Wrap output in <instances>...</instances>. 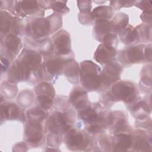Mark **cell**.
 I'll return each instance as SVG.
<instances>
[{
  "label": "cell",
  "mask_w": 152,
  "mask_h": 152,
  "mask_svg": "<svg viewBox=\"0 0 152 152\" xmlns=\"http://www.w3.org/2000/svg\"><path fill=\"white\" fill-rule=\"evenodd\" d=\"M81 81L87 89L95 90L102 84L100 69L92 61H86L81 64Z\"/></svg>",
  "instance_id": "cell-1"
},
{
  "label": "cell",
  "mask_w": 152,
  "mask_h": 152,
  "mask_svg": "<svg viewBox=\"0 0 152 152\" xmlns=\"http://www.w3.org/2000/svg\"><path fill=\"white\" fill-rule=\"evenodd\" d=\"M111 90L116 99L125 103H131L136 98L135 87L130 82L119 81L112 86Z\"/></svg>",
  "instance_id": "cell-2"
},
{
  "label": "cell",
  "mask_w": 152,
  "mask_h": 152,
  "mask_svg": "<svg viewBox=\"0 0 152 152\" xmlns=\"http://www.w3.org/2000/svg\"><path fill=\"white\" fill-rule=\"evenodd\" d=\"M52 20L48 18H39L30 23L26 28V33L33 39L45 37L52 31Z\"/></svg>",
  "instance_id": "cell-3"
},
{
  "label": "cell",
  "mask_w": 152,
  "mask_h": 152,
  "mask_svg": "<svg viewBox=\"0 0 152 152\" xmlns=\"http://www.w3.org/2000/svg\"><path fill=\"white\" fill-rule=\"evenodd\" d=\"M46 126L51 133L56 135H61L66 132L70 128L65 115L58 112H54L49 118Z\"/></svg>",
  "instance_id": "cell-4"
},
{
  "label": "cell",
  "mask_w": 152,
  "mask_h": 152,
  "mask_svg": "<svg viewBox=\"0 0 152 152\" xmlns=\"http://www.w3.org/2000/svg\"><path fill=\"white\" fill-rule=\"evenodd\" d=\"M56 54L64 55L71 52V40L69 34L64 30H61L53 36Z\"/></svg>",
  "instance_id": "cell-5"
},
{
  "label": "cell",
  "mask_w": 152,
  "mask_h": 152,
  "mask_svg": "<svg viewBox=\"0 0 152 152\" xmlns=\"http://www.w3.org/2000/svg\"><path fill=\"white\" fill-rule=\"evenodd\" d=\"M122 68L121 66L114 62L106 64L104 70L100 74L102 84L109 86L112 83L119 79Z\"/></svg>",
  "instance_id": "cell-6"
},
{
  "label": "cell",
  "mask_w": 152,
  "mask_h": 152,
  "mask_svg": "<svg viewBox=\"0 0 152 152\" xmlns=\"http://www.w3.org/2000/svg\"><path fill=\"white\" fill-rule=\"evenodd\" d=\"M116 55L115 48L103 43L100 45L96 49L94 58L100 64H107L113 62Z\"/></svg>",
  "instance_id": "cell-7"
},
{
  "label": "cell",
  "mask_w": 152,
  "mask_h": 152,
  "mask_svg": "<svg viewBox=\"0 0 152 152\" xmlns=\"http://www.w3.org/2000/svg\"><path fill=\"white\" fill-rule=\"evenodd\" d=\"M24 137L30 144L39 143L43 138V129L40 122L30 121L26 126Z\"/></svg>",
  "instance_id": "cell-8"
},
{
  "label": "cell",
  "mask_w": 152,
  "mask_h": 152,
  "mask_svg": "<svg viewBox=\"0 0 152 152\" xmlns=\"http://www.w3.org/2000/svg\"><path fill=\"white\" fill-rule=\"evenodd\" d=\"M144 46L140 45L128 48L124 50L122 55L125 62L128 64L139 63L143 61L144 58Z\"/></svg>",
  "instance_id": "cell-9"
},
{
  "label": "cell",
  "mask_w": 152,
  "mask_h": 152,
  "mask_svg": "<svg viewBox=\"0 0 152 152\" xmlns=\"http://www.w3.org/2000/svg\"><path fill=\"white\" fill-rule=\"evenodd\" d=\"M30 71L36 69L42 61L41 56L36 52L31 50H24L20 55V60Z\"/></svg>",
  "instance_id": "cell-10"
},
{
  "label": "cell",
  "mask_w": 152,
  "mask_h": 152,
  "mask_svg": "<svg viewBox=\"0 0 152 152\" xmlns=\"http://www.w3.org/2000/svg\"><path fill=\"white\" fill-rule=\"evenodd\" d=\"M86 142L84 135L81 132L74 129L67 131L65 135V142L69 148L77 149L84 147Z\"/></svg>",
  "instance_id": "cell-11"
},
{
  "label": "cell",
  "mask_w": 152,
  "mask_h": 152,
  "mask_svg": "<svg viewBox=\"0 0 152 152\" xmlns=\"http://www.w3.org/2000/svg\"><path fill=\"white\" fill-rule=\"evenodd\" d=\"M30 71L20 61H16L9 72V78L14 81H21L27 80Z\"/></svg>",
  "instance_id": "cell-12"
},
{
  "label": "cell",
  "mask_w": 152,
  "mask_h": 152,
  "mask_svg": "<svg viewBox=\"0 0 152 152\" xmlns=\"http://www.w3.org/2000/svg\"><path fill=\"white\" fill-rule=\"evenodd\" d=\"M70 101L75 108L80 110L89 106L87 92L80 88H76L72 91Z\"/></svg>",
  "instance_id": "cell-13"
},
{
  "label": "cell",
  "mask_w": 152,
  "mask_h": 152,
  "mask_svg": "<svg viewBox=\"0 0 152 152\" xmlns=\"http://www.w3.org/2000/svg\"><path fill=\"white\" fill-rule=\"evenodd\" d=\"M132 136L129 134L118 133L113 139V150L123 151L129 149L132 144Z\"/></svg>",
  "instance_id": "cell-14"
},
{
  "label": "cell",
  "mask_w": 152,
  "mask_h": 152,
  "mask_svg": "<svg viewBox=\"0 0 152 152\" xmlns=\"http://www.w3.org/2000/svg\"><path fill=\"white\" fill-rule=\"evenodd\" d=\"M16 11L23 16L34 14L39 10V2L35 1H17Z\"/></svg>",
  "instance_id": "cell-15"
},
{
  "label": "cell",
  "mask_w": 152,
  "mask_h": 152,
  "mask_svg": "<svg viewBox=\"0 0 152 152\" xmlns=\"http://www.w3.org/2000/svg\"><path fill=\"white\" fill-rule=\"evenodd\" d=\"M81 119L89 125L94 124L99 122L103 121V118L99 115L96 110L90 106L81 110L80 113Z\"/></svg>",
  "instance_id": "cell-16"
},
{
  "label": "cell",
  "mask_w": 152,
  "mask_h": 152,
  "mask_svg": "<svg viewBox=\"0 0 152 152\" xmlns=\"http://www.w3.org/2000/svg\"><path fill=\"white\" fill-rule=\"evenodd\" d=\"M119 37L123 43L129 45L138 40L140 39L139 31L137 29L134 28L131 26H129L121 31Z\"/></svg>",
  "instance_id": "cell-17"
},
{
  "label": "cell",
  "mask_w": 152,
  "mask_h": 152,
  "mask_svg": "<svg viewBox=\"0 0 152 152\" xmlns=\"http://www.w3.org/2000/svg\"><path fill=\"white\" fill-rule=\"evenodd\" d=\"M96 37L100 41H102L103 37L107 34L110 33L112 26L110 21L106 20H97L94 27Z\"/></svg>",
  "instance_id": "cell-18"
},
{
  "label": "cell",
  "mask_w": 152,
  "mask_h": 152,
  "mask_svg": "<svg viewBox=\"0 0 152 152\" xmlns=\"http://www.w3.org/2000/svg\"><path fill=\"white\" fill-rule=\"evenodd\" d=\"M20 115V109L15 104L11 103L1 106V118L2 119H14L17 118Z\"/></svg>",
  "instance_id": "cell-19"
},
{
  "label": "cell",
  "mask_w": 152,
  "mask_h": 152,
  "mask_svg": "<svg viewBox=\"0 0 152 152\" xmlns=\"http://www.w3.org/2000/svg\"><path fill=\"white\" fill-rule=\"evenodd\" d=\"M129 21L128 16L124 13H119L115 16L110 21L112 30L116 32H120L127 26Z\"/></svg>",
  "instance_id": "cell-20"
},
{
  "label": "cell",
  "mask_w": 152,
  "mask_h": 152,
  "mask_svg": "<svg viewBox=\"0 0 152 152\" xmlns=\"http://www.w3.org/2000/svg\"><path fill=\"white\" fill-rule=\"evenodd\" d=\"M44 65L49 74L52 76H57L62 71L64 62L60 59H53L46 61Z\"/></svg>",
  "instance_id": "cell-21"
},
{
  "label": "cell",
  "mask_w": 152,
  "mask_h": 152,
  "mask_svg": "<svg viewBox=\"0 0 152 152\" xmlns=\"http://www.w3.org/2000/svg\"><path fill=\"white\" fill-rule=\"evenodd\" d=\"M126 119L124 115L121 112H113L109 116V124L116 131L125 126Z\"/></svg>",
  "instance_id": "cell-22"
},
{
  "label": "cell",
  "mask_w": 152,
  "mask_h": 152,
  "mask_svg": "<svg viewBox=\"0 0 152 152\" xmlns=\"http://www.w3.org/2000/svg\"><path fill=\"white\" fill-rule=\"evenodd\" d=\"M91 15L93 18L99 20H106L110 18L113 15V10L112 8L102 5L96 7L91 12Z\"/></svg>",
  "instance_id": "cell-23"
},
{
  "label": "cell",
  "mask_w": 152,
  "mask_h": 152,
  "mask_svg": "<svg viewBox=\"0 0 152 152\" xmlns=\"http://www.w3.org/2000/svg\"><path fill=\"white\" fill-rule=\"evenodd\" d=\"M5 45L8 50L13 53H17L21 47L20 39L13 34H10L6 37Z\"/></svg>",
  "instance_id": "cell-24"
},
{
  "label": "cell",
  "mask_w": 152,
  "mask_h": 152,
  "mask_svg": "<svg viewBox=\"0 0 152 152\" xmlns=\"http://www.w3.org/2000/svg\"><path fill=\"white\" fill-rule=\"evenodd\" d=\"M37 96H46L53 99L55 90L53 86L48 83H42L35 87Z\"/></svg>",
  "instance_id": "cell-25"
},
{
  "label": "cell",
  "mask_w": 152,
  "mask_h": 152,
  "mask_svg": "<svg viewBox=\"0 0 152 152\" xmlns=\"http://www.w3.org/2000/svg\"><path fill=\"white\" fill-rule=\"evenodd\" d=\"M132 112L136 118L143 119L150 113V109L146 103L141 101L134 106Z\"/></svg>",
  "instance_id": "cell-26"
},
{
  "label": "cell",
  "mask_w": 152,
  "mask_h": 152,
  "mask_svg": "<svg viewBox=\"0 0 152 152\" xmlns=\"http://www.w3.org/2000/svg\"><path fill=\"white\" fill-rule=\"evenodd\" d=\"M65 75L69 80L72 83H77L78 78V66L75 61H70L65 66Z\"/></svg>",
  "instance_id": "cell-27"
},
{
  "label": "cell",
  "mask_w": 152,
  "mask_h": 152,
  "mask_svg": "<svg viewBox=\"0 0 152 152\" xmlns=\"http://www.w3.org/2000/svg\"><path fill=\"white\" fill-rule=\"evenodd\" d=\"M14 23L13 18L7 12H1V32L6 33Z\"/></svg>",
  "instance_id": "cell-28"
},
{
  "label": "cell",
  "mask_w": 152,
  "mask_h": 152,
  "mask_svg": "<svg viewBox=\"0 0 152 152\" xmlns=\"http://www.w3.org/2000/svg\"><path fill=\"white\" fill-rule=\"evenodd\" d=\"M27 116L30 121L40 122L45 118V114L39 108L34 107L27 112Z\"/></svg>",
  "instance_id": "cell-29"
},
{
  "label": "cell",
  "mask_w": 152,
  "mask_h": 152,
  "mask_svg": "<svg viewBox=\"0 0 152 152\" xmlns=\"http://www.w3.org/2000/svg\"><path fill=\"white\" fill-rule=\"evenodd\" d=\"M50 5L54 11L59 13H66L69 11V8L64 1H49Z\"/></svg>",
  "instance_id": "cell-30"
},
{
  "label": "cell",
  "mask_w": 152,
  "mask_h": 152,
  "mask_svg": "<svg viewBox=\"0 0 152 152\" xmlns=\"http://www.w3.org/2000/svg\"><path fill=\"white\" fill-rule=\"evenodd\" d=\"M134 142V148L138 151H147L150 148L148 140L144 137L138 138Z\"/></svg>",
  "instance_id": "cell-31"
},
{
  "label": "cell",
  "mask_w": 152,
  "mask_h": 152,
  "mask_svg": "<svg viewBox=\"0 0 152 152\" xmlns=\"http://www.w3.org/2000/svg\"><path fill=\"white\" fill-rule=\"evenodd\" d=\"M37 100L41 107L45 110L49 109L53 103V99L46 96H37Z\"/></svg>",
  "instance_id": "cell-32"
},
{
  "label": "cell",
  "mask_w": 152,
  "mask_h": 152,
  "mask_svg": "<svg viewBox=\"0 0 152 152\" xmlns=\"http://www.w3.org/2000/svg\"><path fill=\"white\" fill-rule=\"evenodd\" d=\"M102 41L103 42V44L115 48V45L117 44L118 39H117L116 35L115 34L109 33V34H107V35H106L103 37Z\"/></svg>",
  "instance_id": "cell-33"
},
{
  "label": "cell",
  "mask_w": 152,
  "mask_h": 152,
  "mask_svg": "<svg viewBox=\"0 0 152 152\" xmlns=\"http://www.w3.org/2000/svg\"><path fill=\"white\" fill-rule=\"evenodd\" d=\"M134 2L128 1H110L111 6L116 10L119 9L123 7H129L133 4Z\"/></svg>",
  "instance_id": "cell-34"
},
{
  "label": "cell",
  "mask_w": 152,
  "mask_h": 152,
  "mask_svg": "<svg viewBox=\"0 0 152 152\" xmlns=\"http://www.w3.org/2000/svg\"><path fill=\"white\" fill-rule=\"evenodd\" d=\"M78 7L80 11L83 13L90 12L91 9V1H78Z\"/></svg>",
  "instance_id": "cell-35"
},
{
  "label": "cell",
  "mask_w": 152,
  "mask_h": 152,
  "mask_svg": "<svg viewBox=\"0 0 152 152\" xmlns=\"http://www.w3.org/2000/svg\"><path fill=\"white\" fill-rule=\"evenodd\" d=\"M143 11H151V1H141L136 4Z\"/></svg>",
  "instance_id": "cell-36"
},
{
  "label": "cell",
  "mask_w": 152,
  "mask_h": 152,
  "mask_svg": "<svg viewBox=\"0 0 152 152\" xmlns=\"http://www.w3.org/2000/svg\"><path fill=\"white\" fill-rule=\"evenodd\" d=\"M142 21L145 23H151V11H143L140 16Z\"/></svg>",
  "instance_id": "cell-37"
},
{
  "label": "cell",
  "mask_w": 152,
  "mask_h": 152,
  "mask_svg": "<svg viewBox=\"0 0 152 152\" xmlns=\"http://www.w3.org/2000/svg\"><path fill=\"white\" fill-rule=\"evenodd\" d=\"M144 58L148 61H151V44L147 45L144 48Z\"/></svg>",
  "instance_id": "cell-38"
}]
</instances>
